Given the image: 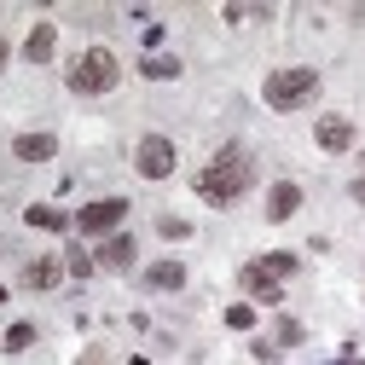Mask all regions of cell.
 <instances>
[{
	"label": "cell",
	"instance_id": "obj_2",
	"mask_svg": "<svg viewBox=\"0 0 365 365\" xmlns=\"http://www.w3.org/2000/svg\"><path fill=\"white\" fill-rule=\"evenodd\" d=\"M319 87H325V81H319L313 64H284V70H272L261 81V105L279 110V116H290V110H302V105L319 99Z\"/></svg>",
	"mask_w": 365,
	"mask_h": 365
},
{
	"label": "cell",
	"instance_id": "obj_8",
	"mask_svg": "<svg viewBox=\"0 0 365 365\" xmlns=\"http://www.w3.org/2000/svg\"><path fill=\"white\" fill-rule=\"evenodd\" d=\"M238 290H244V302H267V307H279V302H284V284L272 279V272H261L255 261L238 267Z\"/></svg>",
	"mask_w": 365,
	"mask_h": 365
},
{
	"label": "cell",
	"instance_id": "obj_19",
	"mask_svg": "<svg viewBox=\"0 0 365 365\" xmlns=\"http://www.w3.org/2000/svg\"><path fill=\"white\" fill-rule=\"evenodd\" d=\"M220 319H226V331H238V336H250V331H255V319H261V313H255V302H232V307H226Z\"/></svg>",
	"mask_w": 365,
	"mask_h": 365
},
{
	"label": "cell",
	"instance_id": "obj_24",
	"mask_svg": "<svg viewBox=\"0 0 365 365\" xmlns=\"http://www.w3.org/2000/svg\"><path fill=\"white\" fill-rule=\"evenodd\" d=\"M348 197H354V203H365V174H359V180H348Z\"/></svg>",
	"mask_w": 365,
	"mask_h": 365
},
{
	"label": "cell",
	"instance_id": "obj_1",
	"mask_svg": "<svg viewBox=\"0 0 365 365\" xmlns=\"http://www.w3.org/2000/svg\"><path fill=\"white\" fill-rule=\"evenodd\" d=\"M250 186H255V157H250V145H244V140H226V145L197 168V180H192V192H197L203 203H215V209L238 203Z\"/></svg>",
	"mask_w": 365,
	"mask_h": 365
},
{
	"label": "cell",
	"instance_id": "obj_6",
	"mask_svg": "<svg viewBox=\"0 0 365 365\" xmlns=\"http://www.w3.org/2000/svg\"><path fill=\"white\" fill-rule=\"evenodd\" d=\"M313 145L325 151V157H342V151H354V145H359V133H354V122H348V116H336V110H331V116H319V122H313Z\"/></svg>",
	"mask_w": 365,
	"mask_h": 365
},
{
	"label": "cell",
	"instance_id": "obj_21",
	"mask_svg": "<svg viewBox=\"0 0 365 365\" xmlns=\"http://www.w3.org/2000/svg\"><path fill=\"white\" fill-rule=\"evenodd\" d=\"M250 359H255V365H284V348L267 342V336H255V342H250Z\"/></svg>",
	"mask_w": 365,
	"mask_h": 365
},
{
	"label": "cell",
	"instance_id": "obj_5",
	"mask_svg": "<svg viewBox=\"0 0 365 365\" xmlns=\"http://www.w3.org/2000/svg\"><path fill=\"white\" fill-rule=\"evenodd\" d=\"M174 163H180V151H174L168 133H145V140L133 145V174H140V180H168Z\"/></svg>",
	"mask_w": 365,
	"mask_h": 365
},
{
	"label": "cell",
	"instance_id": "obj_3",
	"mask_svg": "<svg viewBox=\"0 0 365 365\" xmlns=\"http://www.w3.org/2000/svg\"><path fill=\"white\" fill-rule=\"evenodd\" d=\"M116 81H122V58L110 47H87V53L70 58V93L76 99H99V93H110Z\"/></svg>",
	"mask_w": 365,
	"mask_h": 365
},
{
	"label": "cell",
	"instance_id": "obj_13",
	"mask_svg": "<svg viewBox=\"0 0 365 365\" xmlns=\"http://www.w3.org/2000/svg\"><path fill=\"white\" fill-rule=\"evenodd\" d=\"M58 279H64V255H35V261H24V284H29V290H58Z\"/></svg>",
	"mask_w": 365,
	"mask_h": 365
},
{
	"label": "cell",
	"instance_id": "obj_4",
	"mask_svg": "<svg viewBox=\"0 0 365 365\" xmlns=\"http://www.w3.org/2000/svg\"><path fill=\"white\" fill-rule=\"evenodd\" d=\"M122 220H128V197H93V203L76 209V232L93 238V244H105V238L122 232Z\"/></svg>",
	"mask_w": 365,
	"mask_h": 365
},
{
	"label": "cell",
	"instance_id": "obj_23",
	"mask_svg": "<svg viewBox=\"0 0 365 365\" xmlns=\"http://www.w3.org/2000/svg\"><path fill=\"white\" fill-rule=\"evenodd\" d=\"M163 35H168L163 24H145V35H140V41H145V53H157V47H163Z\"/></svg>",
	"mask_w": 365,
	"mask_h": 365
},
{
	"label": "cell",
	"instance_id": "obj_11",
	"mask_svg": "<svg viewBox=\"0 0 365 365\" xmlns=\"http://www.w3.org/2000/svg\"><path fill=\"white\" fill-rule=\"evenodd\" d=\"M186 279H192L186 261H174V255H163V261H151V267H145V284H151V290H163V296L186 290Z\"/></svg>",
	"mask_w": 365,
	"mask_h": 365
},
{
	"label": "cell",
	"instance_id": "obj_25",
	"mask_svg": "<svg viewBox=\"0 0 365 365\" xmlns=\"http://www.w3.org/2000/svg\"><path fill=\"white\" fill-rule=\"evenodd\" d=\"M6 64H12V41L0 35V70H6Z\"/></svg>",
	"mask_w": 365,
	"mask_h": 365
},
{
	"label": "cell",
	"instance_id": "obj_14",
	"mask_svg": "<svg viewBox=\"0 0 365 365\" xmlns=\"http://www.w3.org/2000/svg\"><path fill=\"white\" fill-rule=\"evenodd\" d=\"M24 220L35 226V232H70V226H76V215H64L58 203H29Z\"/></svg>",
	"mask_w": 365,
	"mask_h": 365
},
{
	"label": "cell",
	"instance_id": "obj_18",
	"mask_svg": "<svg viewBox=\"0 0 365 365\" xmlns=\"http://www.w3.org/2000/svg\"><path fill=\"white\" fill-rule=\"evenodd\" d=\"M0 348H6V354H29V348H35V325H29V319L6 325V331H0Z\"/></svg>",
	"mask_w": 365,
	"mask_h": 365
},
{
	"label": "cell",
	"instance_id": "obj_22",
	"mask_svg": "<svg viewBox=\"0 0 365 365\" xmlns=\"http://www.w3.org/2000/svg\"><path fill=\"white\" fill-rule=\"evenodd\" d=\"M157 232H163V238H192V220H180V215H157Z\"/></svg>",
	"mask_w": 365,
	"mask_h": 365
},
{
	"label": "cell",
	"instance_id": "obj_17",
	"mask_svg": "<svg viewBox=\"0 0 365 365\" xmlns=\"http://www.w3.org/2000/svg\"><path fill=\"white\" fill-rule=\"evenodd\" d=\"M140 76H145V81H174V76H180V58H168V53H145V58H140Z\"/></svg>",
	"mask_w": 365,
	"mask_h": 365
},
{
	"label": "cell",
	"instance_id": "obj_15",
	"mask_svg": "<svg viewBox=\"0 0 365 365\" xmlns=\"http://www.w3.org/2000/svg\"><path fill=\"white\" fill-rule=\"evenodd\" d=\"M255 267H261V272H272V279L284 284L290 272L302 267V255H296V250H267V255H255Z\"/></svg>",
	"mask_w": 365,
	"mask_h": 365
},
{
	"label": "cell",
	"instance_id": "obj_29",
	"mask_svg": "<svg viewBox=\"0 0 365 365\" xmlns=\"http://www.w3.org/2000/svg\"><path fill=\"white\" fill-rule=\"evenodd\" d=\"M359 163H365V145H359Z\"/></svg>",
	"mask_w": 365,
	"mask_h": 365
},
{
	"label": "cell",
	"instance_id": "obj_12",
	"mask_svg": "<svg viewBox=\"0 0 365 365\" xmlns=\"http://www.w3.org/2000/svg\"><path fill=\"white\" fill-rule=\"evenodd\" d=\"M58 58V29L53 24H35L24 35V64H53Z\"/></svg>",
	"mask_w": 365,
	"mask_h": 365
},
{
	"label": "cell",
	"instance_id": "obj_27",
	"mask_svg": "<svg viewBox=\"0 0 365 365\" xmlns=\"http://www.w3.org/2000/svg\"><path fill=\"white\" fill-rule=\"evenodd\" d=\"M331 365H365V359H359V354H342V359H331Z\"/></svg>",
	"mask_w": 365,
	"mask_h": 365
},
{
	"label": "cell",
	"instance_id": "obj_7",
	"mask_svg": "<svg viewBox=\"0 0 365 365\" xmlns=\"http://www.w3.org/2000/svg\"><path fill=\"white\" fill-rule=\"evenodd\" d=\"M302 215V186L296 180H272L267 186V226H284Z\"/></svg>",
	"mask_w": 365,
	"mask_h": 365
},
{
	"label": "cell",
	"instance_id": "obj_16",
	"mask_svg": "<svg viewBox=\"0 0 365 365\" xmlns=\"http://www.w3.org/2000/svg\"><path fill=\"white\" fill-rule=\"evenodd\" d=\"M272 342H279V348H302L307 342V325L290 319V313H279V319H272Z\"/></svg>",
	"mask_w": 365,
	"mask_h": 365
},
{
	"label": "cell",
	"instance_id": "obj_28",
	"mask_svg": "<svg viewBox=\"0 0 365 365\" xmlns=\"http://www.w3.org/2000/svg\"><path fill=\"white\" fill-rule=\"evenodd\" d=\"M0 307H6V284H0Z\"/></svg>",
	"mask_w": 365,
	"mask_h": 365
},
{
	"label": "cell",
	"instance_id": "obj_20",
	"mask_svg": "<svg viewBox=\"0 0 365 365\" xmlns=\"http://www.w3.org/2000/svg\"><path fill=\"white\" fill-rule=\"evenodd\" d=\"M64 272H70V279H93V272H99V261L87 255L81 244H70V250H64Z\"/></svg>",
	"mask_w": 365,
	"mask_h": 365
},
{
	"label": "cell",
	"instance_id": "obj_9",
	"mask_svg": "<svg viewBox=\"0 0 365 365\" xmlns=\"http://www.w3.org/2000/svg\"><path fill=\"white\" fill-rule=\"evenodd\" d=\"M12 157H18V163H53V157H58V133H53V128L18 133V140H12Z\"/></svg>",
	"mask_w": 365,
	"mask_h": 365
},
{
	"label": "cell",
	"instance_id": "obj_10",
	"mask_svg": "<svg viewBox=\"0 0 365 365\" xmlns=\"http://www.w3.org/2000/svg\"><path fill=\"white\" fill-rule=\"evenodd\" d=\"M93 261H99L105 272H128L133 261H140V244H133V232H116V238H105V244L93 250Z\"/></svg>",
	"mask_w": 365,
	"mask_h": 365
},
{
	"label": "cell",
	"instance_id": "obj_26",
	"mask_svg": "<svg viewBox=\"0 0 365 365\" xmlns=\"http://www.w3.org/2000/svg\"><path fill=\"white\" fill-rule=\"evenodd\" d=\"M81 365H105V354H99V348H87V354H81Z\"/></svg>",
	"mask_w": 365,
	"mask_h": 365
}]
</instances>
